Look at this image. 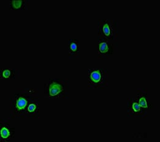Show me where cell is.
Listing matches in <instances>:
<instances>
[{
  "mask_svg": "<svg viewBox=\"0 0 160 142\" xmlns=\"http://www.w3.org/2000/svg\"><path fill=\"white\" fill-rule=\"evenodd\" d=\"M68 92V84L63 79H50L45 84V94L49 98H60Z\"/></svg>",
  "mask_w": 160,
  "mask_h": 142,
  "instance_id": "6da1fadb",
  "label": "cell"
},
{
  "mask_svg": "<svg viewBox=\"0 0 160 142\" xmlns=\"http://www.w3.org/2000/svg\"><path fill=\"white\" fill-rule=\"evenodd\" d=\"M34 98L30 92H23L22 94H17L12 101V112L15 116H23L25 114L27 107Z\"/></svg>",
  "mask_w": 160,
  "mask_h": 142,
  "instance_id": "7a4b0ae2",
  "label": "cell"
},
{
  "mask_svg": "<svg viewBox=\"0 0 160 142\" xmlns=\"http://www.w3.org/2000/svg\"><path fill=\"white\" fill-rule=\"evenodd\" d=\"M88 82L91 87L103 88L108 82V73L104 69L88 70Z\"/></svg>",
  "mask_w": 160,
  "mask_h": 142,
  "instance_id": "3957f363",
  "label": "cell"
},
{
  "mask_svg": "<svg viewBox=\"0 0 160 142\" xmlns=\"http://www.w3.org/2000/svg\"><path fill=\"white\" fill-rule=\"evenodd\" d=\"M116 23L111 20H103L99 24V35L100 39L113 40L117 37Z\"/></svg>",
  "mask_w": 160,
  "mask_h": 142,
  "instance_id": "277c9868",
  "label": "cell"
},
{
  "mask_svg": "<svg viewBox=\"0 0 160 142\" xmlns=\"http://www.w3.org/2000/svg\"><path fill=\"white\" fill-rule=\"evenodd\" d=\"M147 110L142 108L136 100L129 99L128 105V114L134 118H142L147 114Z\"/></svg>",
  "mask_w": 160,
  "mask_h": 142,
  "instance_id": "5b68a950",
  "label": "cell"
},
{
  "mask_svg": "<svg viewBox=\"0 0 160 142\" xmlns=\"http://www.w3.org/2000/svg\"><path fill=\"white\" fill-rule=\"evenodd\" d=\"M98 52L101 57H108L113 53V47L107 40L100 39L98 44Z\"/></svg>",
  "mask_w": 160,
  "mask_h": 142,
  "instance_id": "8992f818",
  "label": "cell"
},
{
  "mask_svg": "<svg viewBox=\"0 0 160 142\" xmlns=\"http://www.w3.org/2000/svg\"><path fill=\"white\" fill-rule=\"evenodd\" d=\"M39 113V100L34 98L28 104L25 116L29 118H36Z\"/></svg>",
  "mask_w": 160,
  "mask_h": 142,
  "instance_id": "52a82bcc",
  "label": "cell"
},
{
  "mask_svg": "<svg viewBox=\"0 0 160 142\" xmlns=\"http://www.w3.org/2000/svg\"><path fill=\"white\" fill-rule=\"evenodd\" d=\"M137 102L142 108H144L147 110L148 108H151L153 106L152 103L149 101L147 93L145 91H144V90L142 91H141V90L139 91L137 98Z\"/></svg>",
  "mask_w": 160,
  "mask_h": 142,
  "instance_id": "ba28073f",
  "label": "cell"
},
{
  "mask_svg": "<svg viewBox=\"0 0 160 142\" xmlns=\"http://www.w3.org/2000/svg\"><path fill=\"white\" fill-rule=\"evenodd\" d=\"M14 134V129H12L9 126H7L6 124L2 125L1 127V139L2 141H8L9 140L12 135Z\"/></svg>",
  "mask_w": 160,
  "mask_h": 142,
  "instance_id": "9c48e42d",
  "label": "cell"
},
{
  "mask_svg": "<svg viewBox=\"0 0 160 142\" xmlns=\"http://www.w3.org/2000/svg\"><path fill=\"white\" fill-rule=\"evenodd\" d=\"M79 53V43L76 39L69 41V54L71 56H75Z\"/></svg>",
  "mask_w": 160,
  "mask_h": 142,
  "instance_id": "30bf717a",
  "label": "cell"
},
{
  "mask_svg": "<svg viewBox=\"0 0 160 142\" xmlns=\"http://www.w3.org/2000/svg\"><path fill=\"white\" fill-rule=\"evenodd\" d=\"M27 1H11V6L12 9L19 10V9H25L27 8Z\"/></svg>",
  "mask_w": 160,
  "mask_h": 142,
  "instance_id": "8fae6325",
  "label": "cell"
},
{
  "mask_svg": "<svg viewBox=\"0 0 160 142\" xmlns=\"http://www.w3.org/2000/svg\"><path fill=\"white\" fill-rule=\"evenodd\" d=\"M14 71H12V70L9 69H6L4 70L2 72V77L4 79H9L14 76Z\"/></svg>",
  "mask_w": 160,
  "mask_h": 142,
  "instance_id": "7c38bea8",
  "label": "cell"
}]
</instances>
